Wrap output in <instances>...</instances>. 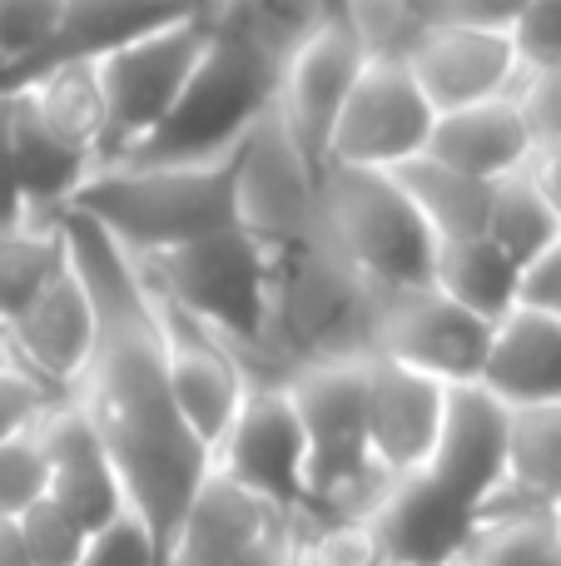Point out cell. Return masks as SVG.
<instances>
[{"label":"cell","mask_w":561,"mask_h":566,"mask_svg":"<svg viewBox=\"0 0 561 566\" xmlns=\"http://www.w3.org/2000/svg\"><path fill=\"white\" fill-rule=\"evenodd\" d=\"M318 214L324 239L373 293L417 289L433 279V249L423 214L403 195L398 175L358 165L318 169Z\"/></svg>","instance_id":"cell-5"},{"label":"cell","mask_w":561,"mask_h":566,"mask_svg":"<svg viewBox=\"0 0 561 566\" xmlns=\"http://www.w3.org/2000/svg\"><path fill=\"white\" fill-rule=\"evenodd\" d=\"M234 205L239 229L268 254V264L324 239L318 214V165L288 139L274 115L239 145L234 155Z\"/></svg>","instance_id":"cell-8"},{"label":"cell","mask_w":561,"mask_h":566,"mask_svg":"<svg viewBox=\"0 0 561 566\" xmlns=\"http://www.w3.org/2000/svg\"><path fill=\"white\" fill-rule=\"evenodd\" d=\"M274 95L278 70L239 35L209 25V45L179 90L174 109L119 165H219L274 115Z\"/></svg>","instance_id":"cell-4"},{"label":"cell","mask_w":561,"mask_h":566,"mask_svg":"<svg viewBox=\"0 0 561 566\" xmlns=\"http://www.w3.org/2000/svg\"><path fill=\"white\" fill-rule=\"evenodd\" d=\"M527 0H423L433 25H473V30H512Z\"/></svg>","instance_id":"cell-41"},{"label":"cell","mask_w":561,"mask_h":566,"mask_svg":"<svg viewBox=\"0 0 561 566\" xmlns=\"http://www.w3.org/2000/svg\"><path fill=\"white\" fill-rule=\"evenodd\" d=\"M184 15H194V6L184 0H65L55 35L20 65V85H30L40 70L65 65V60H105L125 50L129 40L155 35Z\"/></svg>","instance_id":"cell-22"},{"label":"cell","mask_w":561,"mask_h":566,"mask_svg":"<svg viewBox=\"0 0 561 566\" xmlns=\"http://www.w3.org/2000/svg\"><path fill=\"white\" fill-rule=\"evenodd\" d=\"M463 566H561V517L487 507Z\"/></svg>","instance_id":"cell-30"},{"label":"cell","mask_w":561,"mask_h":566,"mask_svg":"<svg viewBox=\"0 0 561 566\" xmlns=\"http://www.w3.org/2000/svg\"><path fill=\"white\" fill-rule=\"evenodd\" d=\"M512 99L527 115V125H532L537 149L561 139V70H522Z\"/></svg>","instance_id":"cell-40"},{"label":"cell","mask_w":561,"mask_h":566,"mask_svg":"<svg viewBox=\"0 0 561 566\" xmlns=\"http://www.w3.org/2000/svg\"><path fill=\"white\" fill-rule=\"evenodd\" d=\"M507 438H512V408L483 382H457L447 388L443 428L423 472L483 512L507 482Z\"/></svg>","instance_id":"cell-17"},{"label":"cell","mask_w":561,"mask_h":566,"mask_svg":"<svg viewBox=\"0 0 561 566\" xmlns=\"http://www.w3.org/2000/svg\"><path fill=\"white\" fill-rule=\"evenodd\" d=\"M6 135H10V159H15V179H20V195H25L30 224L65 219L75 195L85 189V179L99 169V159L89 149H80L75 139L60 135L25 90L6 95Z\"/></svg>","instance_id":"cell-20"},{"label":"cell","mask_w":561,"mask_h":566,"mask_svg":"<svg viewBox=\"0 0 561 566\" xmlns=\"http://www.w3.org/2000/svg\"><path fill=\"white\" fill-rule=\"evenodd\" d=\"M487 343H493V323L457 308L433 283L373 293V353L378 358H393L403 368H417L427 378L457 388V382L483 378Z\"/></svg>","instance_id":"cell-10"},{"label":"cell","mask_w":561,"mask_h":566,"mask_svg":"<svg viewBox=\"0 0 561 566\" xmlns=\"http://www.w3.org/2000/svg\"><path fill=\"white\" fill-rule=\"evenodd\" d=\"M6 363H15V353H10V328L0 323V368H6Z\"/></svg>","instance_id":"cell-47"},{"label":"cell","mask_w":561,"mask_h":566,"mask_svg":"<svg viewBox=\"0 0 561 566\" xmlns=\"http://www.w3.org/2000/svg\"><path fill=\"white\" fill-rule=\"evenodd\" d=\"M393 175H398V185H403V195L413 199V209L423 214L427 234H433L437 244L487 234V209H493L497 185L463 175V169L437 165L433 155L407 159V165L393 169Z\"/></svg>","instance_id":"cell-27"},{"label":"cell","mask_w":561,"mask_h":566,"mask_svg":"<svg viewBox=\"0 0 561 566\" xmlns=\"http://www.w3.org/2000/svg\"><path fill=\"white\" fill-rule=\"evenodd\" d=\"M55 402H65V398L45 392L20 363H6V368H0V442L20 438V432H35V422L45 418Z\"/></svg>","instance_id":"cell-39"},{"label":"cell","mask_w":561,"mask_h":566,"mask_svg":"<svg viewBox=\"0 0 561 566\" xmlns=\"http://www.w3.org/2000/svg\"><path fill=\"white\" fill-rule=\"evenodd\" d=\"M527 175H532V185L542 189L547 209H552L557 224H561V149H537L532 165H527Z\"/></svg>","instance_id":"cell-44"},{"label":"cell","mask_w":561,"mask_h":566,"mask_svg":"<svg viewBox=\"0 0 561 566\" xmlns=\"http://www.w3.org/2000/svg\"><path fill=\"white\" fill-rule=\"evenodd\" d=\"M437 109L423 95L407 65H383L368 60L348 95L343 115L328 139V165H358V169H403L407 159L427 155Z\"/></svg>","instance_id":"cell-12"},{"label":"cell","mask_w":561,"mask_h":566,"mask_svg":"<svg viewBox=\"0 0 561 566\" xmlns=\"http://www.w3.org/2000/svg\"><path fill=\"white\" fill-rule=\"evenodd\" d=\"M80 566H165V547L139 512H125L119 522H109L105 532L85 542Z\"/></svg>","instance_id":"cell-36"},{"label":"cell","mask_w":561,"mask_h":566,"mask_svg":"<svg viewBox=\"0 0 561 566\" xmlns=\"http://www.w3.org/2000/svg\"><path fill=\"white\" fill-rule=\"evenodd\" d=\"M60 224L70 239V264L80 269V279L99 303V343L75 388V402L105 438L125 478L129 507L149 522L169 557V542L209 478V448L184 428L174 408L155 308H149L135 259L75 209Z\"/></svg>","instance_id":"cell-1"},{"label":"cell","mask_w":561,"mask_h":566,"mask_svg":"<svg viewBox=\"0 0 561 566\" xmlns=\"http://www.w3.org/2000/svg\"><path fill=\"white\" fill-rule=\"evenodd\" d=\"M368 378V452L388 478H413L433 458L437 428L447 408V382L403 368L393 358H363Z\"/></svg>","instance_id":"cell-18"},{"label":"cell","mask_w":561,"mask_h":566,"mask_svg":"<svg viewBox=\"0 0 561 566\" xmlns=\"http://www.w3.org/2000/svg\"><path fill=\"white\" fill-rule=\"evenodd\" d=\"M487 507L552 512V517H561V408H512L507 482Z\"/></svg>","instance_id":"cell-25"},{"label":"cell","mask_w":561,"mask_h":566,"mask_svg":"<svg viewBox=\"0 0 561 566\" xmlns=\"http://www.w3.org/2000/svg\"><path fill=\"white\" fill-rule=\"evenodd\" d=\"M373 353V289L328 249V239L274 264V358L288 373Z\"/></svg>","instance_id":"cell-6"},{"label":"cell","mask_w":561,"mask_h":566,"mask_svg":"<svg viewBox=\"0 0 561 566\" xmlns=\"http://www.w3.org/2000/svg\"><path fill=\"white\" fill-rule=\"evenodd\" d=\"M407 70L433 99L437 115L467 109L483 99H502L522 80L512 40L502 30H473V25H427L417 50L407 55Z\"/></svg>","instance_id":"cell-19"},{"label":"cell","mask_w":561,"mask_h":566,"mask_svg":"<svg viewBox=\"0 0 561 566\" xmlns=\"http://www.w3.org/2000/svg\"><path fill=\"white\" fill-rule=\"evenodd\" d=\"M487 239L502 249L512 264H537L547 249L561 239L557 214L547 209L542 189L532 185V175H512L493 189V209H487Z\"/></svg>","instance_id":"cell-31"},{"label":"cell","mask_w":561,"mask_h":566,"mask_svg":"<svg viewBox=\"0 0 561 566\" xmlns=\"http://www.w3.org/2000/svg\"><path fill=\"white\" fill-rule=\"evenodd\" d=\"M60 10H65V0H0V50L15 65H25L55 35ZM15 85H20V75H15Z\"/></svg>","instance_id":"cell-37"},{"label":"cell","mask_w":561,"mask_h":566,"mask_svg":"<svg viewBox=\"0 0 561 566\" xmlns=\"http://www.w3.org/2000/svg\"><path fill=\"white\" fill-rule=\"evenodd\" d=\"M477 522L483 512L453 497L427 472L393 478L378 507L368 512V527L388 566H463L473 552Z\"/></svg>","instance_id":"cell-15"},{"label":"cell","mask_w":561,"mask_h":566,"mask_svg":"<svg viewBox=\"0 0 561 566\" xmlns=\"http://www.w3.org/2000/svg\"><path fill=\"white\" fill-rule=\"evenodd\" d=\"M338 25L358 40L363 60L407 65V55L417 50L433 20H427L423 0H338Z\"/></svg>","instance_id":"cell-32"},{"label":"cell","mask_w":561,"mask_h":566,"mask_svg":"<svg viewBox=\"0 0 561 566\" xmlns=\"http://www.w3.org/2000/svg\"><path fill=\"white\" fill-rule=\"evenodd\" d=\"M99 343V303L75 264H65L40 289V298L10 323L15 363L55 398H75Z\"/></svg>","instance_id":"cell-13"},{"label":"cell","mask_w":561,"mask_h":566,"mask_svg":"<svg viewBox=\"0 0 561 566\" xmlns=\"http://www.w3.org/2000/svg\"><path fill=\"white\" fill-rule=\"evenodd\" d=\"M239 155V149H234ZM234 155L219 165H115L95 169L75 214L99 224L129 259H159L239 224Z\"/></svg>","instance_id":"cell-2"},{"label":"cell","mask_w":561,"mask_h":566,"mask_svg":"<svg viewBox=\"0 0 561 566\" xmlns=\"http://www.w3.org/2000/svg\"><path fill=\"white\" fill-rule=\"evenodd\" d=\"M35 442L45 452V497L65 507L89 537L105 532L109 522H119L125 512H135L105 438L95 432L89 412L75 398L55 402L35 422Z\"/></svg>","instance_id":"cell-14"},{"label":"cell","mask_w":561,"mask_h":566,"mask_svg":"<svg viewBox=\"0 0 561 566\" xmlns=\"http://www.w3.org/2000/svg\"><path fill=\"white\" fill-rule=\"evenodd\" d=\"M288 566H388L368 517H294Z\"/></svg>","instance_id":"cell-33"},{"label":"cell","mask_w":561,"mask_h":566,"mask_svg":"<svg viewBox=\"0 0 561 566\" xmlns=\"http://www.w3.org/2000/svg\"><path fill=\"white\" fill-rule=\"evenodd\" d=\"M0 566H30L25 542H20V527H15V522H0Z\"/></svg>","instance_id":"cell-45"},{"label":"cell","mask_w":561,"mask_h":566,"mask_svg":"<svg viewBox=\"0 0 561 566\" xmlns=\"http://www.w3.org/2000/svg\"><path fill=\"white\" fill-rule=\"evenodd\" d=\"M135 264L155 289H165L179 308L209 323L239 353L248 382L288 378V368L274 358V264L239 224Z\"/></svg>","instance_id":"cell-3"},{"label":"cell","mask_w":561,"mask_h":566,"mask_svg":"<svg viewBox=\"0 0 561 566\" xmlns=\"http://www.w3.org/2000/svg\"><path fill=\"white\" fill-rule=\"evenodd\" d=\"M15 527H20V542H25L30 566H80V557H85L89 532L50 497H40Z\"/></svg>","instance_id":"cell-34"},{"label":"cell","mask_w":561,"mask_h":566,"mask_svg":"<svg viewBox=\"0 0 561 566\" xmlns=\"http://www.w3.org/2000/svg\"><path fill=\"white\" fill-rule=\"evenodd\" d=\"M45 497V452L35 432L0 442V522H20Z\"/></svg>","instance_id":"cell-35"},{"label":"cell","mask_w":561,"mask_h":566,"mask_svg":"<svg viewBox=\"0 0 561 566\" xmlns=\"http://www.w3.org/2000/svg\"><path fill=\"white\" fill-rule=\"evenodd\" d=\"M204 15L209 25L239 35L254 55H264L284 75L288 60L324 25H334L338 0H209Z\"/></svg>","instance_id":"cell-26"},{"label":"cell","mask_w":561,"mask_h":566,"mask_svg":"<svg viewBox=\"0 0 561 566\" xmlns=\"http://www.w3.org/2000/svg\"><path fill=\"white\" fill-rule=\"evenodd\" d=\"M363 50L348 35L343 25H324L278 75V95H274V119L288 129L298 149L314 159L318 169L328 165V139H334V125L343 115L348 95H353L358 75H363Z\"/></svg>","instance_id":"cell-16"},{"label":"cell","mask_w":561,"mask_h":566,"mask_svg":"<svg viewBox=\"0 0 561 566\" xmlns=\"http://www.w3.org/2000/svg\"><path fill=\"white\" fill-rule=\"evenodd\" d=\"M507 40L522 70H561V0H527Z\"/></svg>","instance_id":"cell-38"},{"label":"cell","mask_w":561,"mask_h":566,"mask_svg":"<svg viewBox=\"0 0 561 566\" xmlns=\"http://www.w3.org/2000/svg\"><path fill=\"white\" fill-rule=\"evenodd\" d=\"M35 109L60 129L65 139H75L89 155H105V90H99L95 60H65V65L40 70L30 85H20Z\"/></svg>","instance_id":"cell-28"},{"label":"cell","mask_w":561,"mask_h":566,"mask_svg":"<svg viewBox=\"0 0 561 566\" xmlns=\"http://www.w3.org/2000/svg\"><path fill=\"white\" fill-rule=\"evenodd\" d=\"M209 472L278 517L308 507V442L284 382H248L234 422L209 452Z\"/></svg>","instance_id":"cell-9"},{"label":"cell","mask_w":561,"mask_h":566,"mask_svg":"<svg viewBox=\"0 0 561 566\" xmlns=\"http://www.w3.org/2000/svg\"><path fill=\"white\" fill-rule=\"evenodd\" d=\"M184 6H194V10H204V6H209V0H184Z\"/></svg>","instance_id":"cell-48"},{"label":"cell","mask_w":561,"mask_h":566,"mask_svg":"<svg viewBox=\"0 0 561 566\" xmlns=\"http://www.w3.org/2000/svg\"><path fill=\"white\" fill-rule=\"evenodd\" d=\"M483 382L507 408H561V318L517 303L493 323Z\"/></svg>","instance_id":"cell-21"},{"label":"cell","mask_w":561,"mask_h":566,"mask_svg":"<svg viewBox=\"0 0 561 566\" xmlns=\"http://www.w3.org/2000/svg\"><path fill=\"white\" fill-rule=\"evenodd\" d=\"M15 75H20V65L6 55V50H0V99L15 95Z\"/></svg>","instance_id":"cell-46"},{"label":"cell","mask_w":561,"mask_h":566,"mask_svg":"<svg viewBox=\"0 0 561 566\" xmlns=\"http://www.w3.org/2000/svg\"><path fill=\"white\" fill-rule=\"evenodd\" d=\"M522 303L561 318V239L537 259V264L522 269Z\"/></svg>","instance_id":"cell-42"},{"label":"cell","mask_w":561,"mask_h":566,"mask_svg":"<svg viewBox=\"0 0 561 566\" xmlns=\"http://www.w3.org/2000/svg\"><path fill=\"white\" fill-rule=\"evenodd\" d=\"M204 45H209V20L204 10H194V15L95 60L99 90H105V155H99V169L119 165L129 149L155 135V125L174 109L184 80L194 75Z\"/></svg>","instance_id":"cell-7"},{"label":"cell","mask_w":561,"mask_h":566,"mask_svg":"<svg viewBox=\"0 0 561 566\" xmlns=\"http://www.w3.org/2000/svg\"><path fill=\"white\" fill-rule=\"evenodd\" d=\"M145 293H149V308H155V328H159V348H165V378H169V392H174V408H179V418H184V428L214 452V442L224 438V428L234 422L239 402H244V392H248V368L209 323H199L189 308H179L165 289H155V283L145 279Z\"/></svg>","instance_id":"cell-11"},{"label":"cell","mask_w":561,"mask_h":566,"mask_svg":"<svg viewBox=\"0 0 561 566\" xmlns=\"http://www.w3.org/2000/svg\"><path fill=\"white\" fill-rule=\"evenodd\" d=\"M20 224H30V214H25V195H20V179H15V159H10L6 99H0V234Z\"/></svg>","instance_id":"cell-43"},{"label":"cell","mask_w":561,"mask_h":566,"mask_svg":"<svg viewBox=\"0 0 561 566\" xmlns=\"http://www.w3.org/2000/svg\"><path fill=\"white\" fill-rule=\"evenodd\" d=\"M427 155L447 169H463V175H473V179L502 185V179L522 175V169L532 165L537 139H532L527 115L517 109V99L502 95V99H483V105L437 115Z\"/></svg>","instance_id":"cell-23"},{"label":"cell","mask_w":561,"mask_h":566,"mask_svg":"<svg viewBox=\"0 0 561 566\" xmlns=\"http://www.w3.org/2000/svg\"><path fill=\"white\" fill-rule=\"evenodd\" d=\"M70 264L65 224H20L0 234V323H15L50 279Z\"/></svg>","instance_id":"cell-29"},{"label":"cell","mask_w":561,"mask_h":566,"mask_svg":"<svg viewBox=\"0 0 561 566\" xmlns=\"http://www.w3.org/2000/svg\"><path fill=\"white\" fill-rule=\"evenodd\" d=\"M433 283L443 298H453L457 308L477 313V318L497 323L522 303V264L502 254L487 234L477 239H447L433 249Z\"/></svg>","instance_id":"cell-24"}]
</instances>
